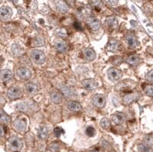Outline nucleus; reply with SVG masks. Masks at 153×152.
Instances as JSON below:
<instances>
[{
  "instance_id": "obj_1",
  "label": "nucleus",
  "mask_w": 153,
  "mask_h": 152,
  "mask_svg": "<svg viewBox=\"0 0 153 152\" xmlns=\"http://www.w3.org/2000/svg\"><path fill=\"white\" fill-rule=\"evenodd\" d=\"M31 59L37 64H43L46 61V57L44 52L38 49H35L31 53Z\"/></svg>"
},
{
  "instance_id": "obj_2",
  "label": "nucleus",
  "mask_w": 153,
  "mask_h": 152,
  "mask_svg": "<svg viewBox=\"0 0 153 152\" xmlns=\"http://www.w3.org/2000/svg\"><path fill=\"white\" fill-rule=\"evenodd\" d=\"M126 42L129 48L135 49L138 46V41L135 33L132 31H129L126 35Z\"/></svg>"
},
{
  "instance_id": "obj_3",
  "label": "nucleus",
  "mask_w": 153,
  "mask_h": 152,
  "mask_svg": "<svg viewBox=\"0 0 153 152\" xmlns=\"http://www.w3.org/2000/svg\"><path fill=\"white\" fill-rule=\"evenodd\" d=\"M108 77L111 81L116 82L120 80L123 76L122 71L117 67H111L107 71Z\"/></svg>"
},
{
  "instance_id": "obj_4",
  "label": "nucleus",
  "mask_w": 153,
  "mask_h": 152,
  "mask_svg": "<svg viewBox=\"0 0 153 152\" xmlns=\"http://www.w3.org/2000/svg\"><path fill=\"white\" fill-rule=\"evenodd\" d=\"M141 96V93L139 92H132L126 94L123 98V102L126 105H130L132 102H136Z\"/></svg>"
},
{
  "instance_id": "obj_5",
  "label": "nucleus",
  "mask_w": 153,
  "mask_h": 152,
  "mask_svg": "<svg viewBox=\"0 0 153 152\" xmlns=\"http://www.w3.org/2000/svg\"><path fill=\"white\" fill-rule=\"evenodd\" d=\"M7 96L9 98V99L15 100V99L21 98L22 93V91L19 88L16 87H12L8 90Z\"/></svg>"
},
{
  "instance_id": "obj_6",
  "label": "nucleus",
  "mask_w": 153,
  "mask_h": 152,
  "mask_svg": "<svg viewBox=\"0 0 153 152\" xmlns=\"http://www.w3.org/2000/svg\"><path fill=\"white\" fill-rule=\"evenodd\" d=\"M93 104L95 105L96 107L102 109L106 105V98L102 94H96L92 99Z\"/></svg>"
},
{
  "instance_id": "obj_7",
  "label": "nucleus",
  "mask_w": 153,
  "mask_h": 152,
  "mask_svg": "<svg viewBox=\"0 0 153 152\" xmlns=\"http://www.w3.org/2000/svg\"><path fill=\"white\" fill-rule=\"evenodd\" d=\"M86 22H87V25L90 27L92 30L94 31H97V30L99 29L101 26V23L100 22V20L98 19L95 17H93V16H91V17H88L87 19H86Z\"/></svg>"
},
{
  "instance_id": "obj_8",
  "label": "nucleus",
  "mask_w": 153,
  "mask_h": 152,
  "mask_svg": "<svg viewBox=\"0 0 153 152\" xmlns=\"http://www.w3.org/2000/svg\"><path fill=\"white\" fill-rule=\"evenodd\" d=\"M16 74L19 76L20 79L24 80H28L31 76V73L29 69H28L27 67H19L18 68L17 70H16Z\"/></svg>"
},
{
  "instance_id": "obj_9",
  "label": "nucleus",
  "mask_w": 153,
  "mask_h": 152,
  "mask_svg": "<svg viewBox=\"0 0 153 152\" xmlns=\"http://www.w3.org/2000/svg\"><path fill=\"white\" fill-rule=\"evenodd\" d=\"M82 86L85 90L88 91H93L97 87L98 83L94 79H86L82 81Z\"/></svg>"
},
{
  "instance_id": "obj_10",
  "label": "nucleus",
  "mask_w": 153,
  "mask_h": 152,
  "mask_svg": "<svg viewBox=\"0 0 153 152\" xmlns=\"http://www.w3.org/2000/svg\"><path fill=\"white\" fill-rule=\"evenodd\" d=\"M13 128H15L16 131L23 133L25 129H26V122L25 119H16L13 122Z\"/></svg>"
},
{
  "instance_id": "obj_11",
  "label": "nucleus",
  "mask_w": 153,
  "mask_h": 152,
  "mask_svg": "<svg viewBox=\"0 0 153 152\" xmlns=\"http://www.w3.org/2000/svg\"><path fill=\"white\" fill-rule=\"evenodd\" d=\"M9 145L12 150L13 151H19L22 147V142L17 137H11L9 140Z\"/></svg>"
},
{
  "instance_id": "obj_12",
  "label": "nucleus",
  "mask_w": 153,
  "mask_h": 152,
  "mask_svg": "<svg viewBox=\"0 0 153 152\" xmlns=\"http://www.w3.org/2000/svg\"><path fill=\"white\" fill-rule=\"evenodd\" d=\"M121 48V43L120 41L115 39V38H111L109 40L107 44V50L112 52H116Z\"/></svg>"
},
{
  "instance_id": "obj_13",
  "label": "nucleus",
  "mask_w": 153,
  "mask_h": 152,
  "mask_svg": "<svg viewBox=\"0 0 153 152\" xmlns=\"http://www.w3.org/2000/svg\"><path fill=\"white\" fill-rule=\"evenodd\" d=\"M126 80L123 82L118 83L116 89L120 91H127V90H132L135 87V83L132 80H128V83H126Z\"/></svg>"
},
{
  "instance_id": "obj_14",
  "label": "nucleus",
  "mask_w": 153,
  "mask_h": 152,
  "mask_svg": "<svg viewBox=\"0 0 153 152\" xmlns=\"http://www.w3.org/2000/svg\"><path fill=\"white\" fill-rule=\"evenodd\" d=\"M106 24L109 31H113L118 28V20L116 17L110 16L107 17L106 19Z\"/></svg>"
},
{
  "instance_id": "obj_15",
  "label": "nucleus",
  "mask_w": 153,
  "mask_h": 152,
  "mask_svg": "<svg viewBox=\"0 0 153 152\" xmlns=\"http://www.w3.org/2000/svg\"><path fill=\"white\" fill-rule=\"evenodd\" d=\"M54 5H55V7L57 11L61 13H66L69 10V6L64 0H55Z\"/></svg>"
},
{
  "instance_id": "obj_16",
  "label": "nucleus",
  "mask_w": 153,
  "mask_h": 152,
  "mask_svg": "<svg viewBox=\"0 0 153 152\" xmlns=\"http://www.w3.org/2000/svg\"><path fill=\"white\" fill-rule=\"evenodd\" d=\"M83 56L86 61H93L96 58V53L94 49L87 47L83 49Z\"/></svg>"
},
{
  "instance_id": "obj_17",
  "label": "nucleus",
  "mask_w": 153,
  "mask_h": 152,
  "mask_svg": "<svg viewBox=\"0 0 153 152\" xmlns=\"http://www.w3.org/2000/svg\"><path fill=\"white\" fill-rule=\"evenodd\" d=\"M54 47L58 51L65 53L68 50V44L65 41L61 40V39H57L54 42Z\"/></svg>"
},
{
  "instance_id": "obj_18",
  "label": "nucleus",
  "mask_w": 153,
  "mask_h": 152,
  "mask_svg": "<svg viewBox=\"0 0 153 152\" xmlns=\"http://www.w3.org/2000/svg\"><path fill=\"white\" fill-rule=\"evenodd\" d=\"M0 13H1V19L2 20H7L12 17V10L11 9V8L8 7V6H2Z\"/></svg>"
},
{
  "instance_id": "obj_19",
  "label": "nucleus",
  "mask_w": 153,
  "mask_h": 152,
  "mask_svg": "<svg viewBox=\"0 0 153 152\" xmlns=\"http://www.w3.org/2000/svg\"><path fill=\"white\" fill-rule=\"evenodd\" d=\"M61 91L62 92V93L68 98H71V97H75L76 96V92L71 87H68V86H65L63 85L61 87Z\"/></svg>"
},
{
  "instance_id": "obj_20",
  "label": "nucleus",
  "mask_w": 153,
  "mask_h": 152,
  "mask_svg": "<svg viewBox=\"0 0 153 152\" xmlns=\"http://www.w3.org/2000/svg\"><path fill=\"white\" fill-rule=\"evenodd\" d=\"M67 107L72 112H80L81 111L82 107L78 102L74 100H70L67 102Z\"/></svg>"
},
{
  "instance_id": "obj_21",
  "label": "nucleus",
  "mask_w": 153,
  "mask_h": 152,
  "mask_svg": "<svg viewBox=\"0 0 153 152\" xmlns=\"http://www.w3.org/2000/svg\"><path fill=\"white\" fill-rule=\"evenodd\" d=\"M112 119L116 125H122L125 121V116L123 112H117L114 113Z\"/></svg>"
},
{
  "instance_id": "obj_22",
  "label": "nucleus",
  "mask_w": 153,
  "mask_h": 152,
  "mask_svg": "<svg viewBox=\"0 0 153 152\" xmlns=\"http://www.w3.org/2000/svg\"><path fill=\"white\" fill-rule=\"evenodd\" d=\"M12 77H13V73L10 70L5 69L1 71V79L3 82L10 81Z\"/></svg>"
},
{
  "instance_id": "obj_23",
  "label": "nucleus",
  "mask_w": 153,
  "mask_h": 152,
  "mask_svg": "<svg viewBox=\"0 0 153 152\" xmlns=\"http://www.w3.org/2000/svg\"><path fill=\"white\" fill-rule=\"evenodd\" d=\"M25 88V91H26L27 93H28V94H29V95H35L38 90V86L33 83H26Z\"/></svg>"
},
{
  "instance_id": "obj_24",
  "label": "nucleus",
  "mask_w": 153,
  "mask_h": 152,
  "mask_svg": "<svg viewBox=\"0 0 153 152\" xmlns=\"http://www.w3.org/2000/svg\"><path fill=\"white\" fill-rule=\"evenodd\" d=\"M126 61L129 65L135 67V66H137L140 63V57L138 55H136V54H132V55H130L127 57Z\"/></svg>"
},
{
  "instance_id": "obj_25",
  "label": "nucleus",
  "mask_w": 153,
  "mask_h": 152,
  "mask_svg": "<svg viewBox=\"0 0 153 152\" xmlns=\"http://www.w3.org/2000/svg\"><path fill=\"white\" fill-rule=\"evenodd\" d=\"M50 99L54 104H59L62 102V95L58 92H52L50 94Z\"/></svg>"
},
{
  "instance_id": "obj_26",
  "label": "nucleus",
  "mask_w": 153,
  "mask_h": 152,
  "mask_svg": "<svg viewBox=\"0 0 153 152\" xmlns=\"http://www.w3.org/2000/svg\"><path fill=\"white\" fill-rule=\"evenodd\" d=\"M49 135V128L45 125H42L38 130V138L40 139H46Z\"/></svg>"
},
{
  "instance_id": "obj_27",
  "label": "nucleus",
  "mask_w": 153,
  "mask_h": 152,
  "mask_svg": "<svg viewBox=\"0 0 153 152\" xmlns=\"http://www.w3.org/2000/svg\"><path fill=\"white\" fill-rule=\"evenodd\" d=\"M91 5L96 11H100L103 4L101 0H91Z\"/></svg>"
},
{
  "instance_id": "obj_28",
  "label": "nucleus",
  "mask_w": 153,
  "mask_h": 152,
  "mask_svg": "<svg viewBox=\"0 0 153 152\" xmlns=\"http://www.w3.org/2000/svg\"><path fill=\"white\" fill-rule=\"evenodd\" d=\"M0 120H1V123L2 124H8V123L10 122L11 118L10 116H8L6 113H4L3 111L1 110V117H0Z\"/></svg>"
},
{
  "instance_id": "obj_29",
  "label": "nucleus",
  "mask_w": 153,
  "mask_h": 152,
  "mask_svg": "<svg viewBox=\"0 0 153 152\" xmlns=\"http://www.w3.org/2000/svg\"><path fill=\"white\" fill-rule=\"evenodd\" d=\"M100 125L103 129H107L110 126V121L107 118H103L100 122Z\"/></svg>"
},
{
  "instance_id": "obj_30",
  "label": "nucleus",
  "mask_w": 153,
  "mask_h": 152,
  "mask_svg": "<svg viewBox=\"0 0 153 152\" xmlns=\"http://www.w3.org/2000/svg\"><path fill=\"white\" fill-rule=\"evenodd\" d=\"M28 106L25 102H20L16 105V110L22 112H26L28 111Z\"/></svg>"
},
{
  "instance_id": "obj_31",
  "label": "nucleus",
  "mask_w": 153,
  "mask_h": 152,
  "mask_svg": "<svg viewBox=\"0 0 153 152\" xmlns=\"http://www.w3.org/2000/svg\"><path fill=\"white\" fill-rule=\"evenodd\" d=\"M144 144L146 145H148L149 147L153 146V135L149 134V135H146L144 137Z\"/></svg>"
},
{
  "instance_id": "obj_32",
  "label": "nucleus",
  "mask_w": 153,
  "mask_h": 152,
  "mask_svg": "<svg viewBox=\"0 0 153 152\" xmlns=\"http://www.w3.org/2000/svg\"><path fill=\"white\" fill-rule=\"evenodd\" d=\"M12 51L16 56H19L22 54V49L18 44H13L12 47Z\"/></svg>"
},
{
  "instance_id": "obj_33",
  "label": "nucleus",
  "mask_w": 153,
  "mask_h": 152,
  "mask_svg": "<svg viewBox=\"0 0 153 152\" xmlns=\"http://www.w3.org/2000/svg\"><path fill=\"white\" fill-rule=\"evenodd\" d=\"M138 150L139 152H152L151 148L145 144H140L138 145Z\"/></svg>"
},
{
  "instance_id": "obj_34",
  "label": "nucleus",
  "mask_w": 153,
  "mask_h": 152,
  "mask_svg": "<svg viewBox=\"0 0 153 152\" xmlns=\"http://www.w3.org/2000/svg\"><path fill=\"white\" fill-rule=\"evenodd\" d=\"M145 93L148 96L153 97V86L152 85H147L145 87Z\"/></svg>"
},
{
  "instance_id": "obj_35",
  "label": "nucleus",
  "mask_w": 153,
  "mask_h": 152,
  "mask_svg": "<svg viewBox=\"0 0 153 152\" xmlns=\"http://www.w3.org/2000/svg\"><path fill=\"white\" fill-rule=\"evenodd\" d=\"M86 134L88 135L89 137H94L96 135V130L94 127L89 126L86 128Z\"/></svg>"
},
{
  "instance_id": "obj_36",
  "label": "nucleus",
  "mask_w": 153,
  "mask_h": 152,
  "mask_svg": "<svg viewBox=\"0 0 153 152\" xmlns=\"http://www.w3.org/2000/svg\"><path fill=\"white\" fill-rule=\"evenodd\" d=\"M54 134L56 137L58 138V137L61 136V135L65 134V131H64V129H63L62 128H61V127H56L54 129Z\"/></svg>"
},
{
  "instance_id": "obj_37",
  "label": "nucleus",
  "mask_w": 153,
  "mask_h": 152,
  "mask_svg": "<svg viewBox=\"0 0 153 152\" xmlns=\"http://www.w3.org/2000/svg\"><path fill=\"white\" fill-rule=\"evenodd\" d=\"M49 149L51 152H57L59 151L60 149V146L57 143H52L51 145H50V147H49Z\"/></svg>"
},
{
  "instance_id": "obj_38",
  "label": "nucleus",
  "mask_w": 153,
  "mask_h": 152,
  "mask_svg": "<svg viewBox=\"0 0 153 152\" xmlns=\"http://www.w3.org/2000/svg\"><path fill=\"white\" fill-rule=\"evenodd\" d=\"M146 79L148 80L149 83H153V70L149 71L146 74Z\"/></svg>"
},
{
  "instance_id": "obj_39",
  "label": "nucleus",
  "mask_w": 153,
  "mask_h": 152,
  "mask_svg": "<svg viewBox=\"0 0 153 152\" xmlns=\"http://www.w3.org/2000/svg\"><path fill=\"white\" fill-rule=\"evenodd\" d=\"M105 2L110 6H116L118 4L119 0H105Z\"/></svg>"
},
{
  "instance_id": "obj_40",
  "label": "nucleus",
  "mask_w": 153,
  "mask_h": 152,
  "mask_svg": "<svg viewBox=\"0 0 153 152\" xmlns=\"http://www.w3.org/2000/svg\"><path fill=\"white\" fill-rule=\"evenodd\" d=\"M74 26L75 27V28L77 30H82V27L81 25H80V24L79 22H76L74 24Z\"/></svg>"
},
{
  "instance_id": "obj_41",
  "label": "nucleus",
  "mask_w": 153,
  "mask_h": 152,
  "mask_svg": "<svg viewBox=\"0 0 153 152\" xmlns=\"http://www.w3.org/2000/svg\"><path fill=\"white\" fill-rule=\"evenodd\" d=\"M91 152H103V151H102L100 148H96L93 149Z\"/></svg>"
},
{
  "instance_id": "obj_42",
  "label": "nucleus",
  "mask_w": 153,
  "mask_h": 152,
  "mask_svg": "<svg viewBox=\"0 0 153 152\" xmlns=\"http://www.w3.org/2000/svg\"><path fill=\"white\" fill-rule=\"evenodd\" d=\"M4 133H5V131H4V126L3 125H1V136H3Z\"/></svg>"
}]
</instances>
